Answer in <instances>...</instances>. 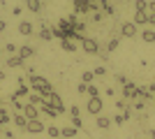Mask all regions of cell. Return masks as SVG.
Masks as SVG:
<instances>
[{
	"label": "cell",
	"mask_w": 155,
	"mask_h": 139,
	"mask_svg": "<svg viewBox=\"0 0 155 139\" xmlns=\"http://www.w3.org/2000/svg\"><path fill=\"white\" fill-rule=\"evenodd\" d=\"M60 46H63V51H67V53H74L77 51V44H74V40H60Z\"/></svg>",
	"instance_id": "e0dca14e"
},
{
	"label": "cell",
	"mask_w": 155,
	"mask_h": 139,
	"mask_svg": "<svg viewBox=\"0 0 155 139\" xmlns=\"http://www.w3.org/2000/svg\"><path fill=\"white\" fill-rule=\"evenodd\" d=\"M9 121H12V114L0 107V125H5V123H9Z\"/></svg>",
	"instance_id": "603a6c76"
},
{
	"label": "cell",
	"mask_w": 155,
	"mask_h": 139,
	"mask_svg": "<svg viewBox=\"0 0 155 139\" xmlns=\"http://www.w3.org/2000/svg\"><path fill=\"white\" fill-rule=\"evenodd\" d=\"M95 123H97V127H100V130L111 127V118H109V116H102V114H100V116H95Z\"/></svg>",
	"instance_id": "9a60e30c"
},
{
	"label": "cell",
	"mask_w": 155,
	"mask_h": 139,
	"mask_svg": "<svg viewBox=\"0 0 155 139\" xmlns=\"http://www.w3.org/2000/svg\"><path fill=\"white\" fill-rule=\"evenodd\" d=\"M93 79H95V74H93L91 70H86V72L81 74V84H86V86H91V84H93Z\"/></svg>",
	"instance_id": "44dd1931"
},
{
	"label": "cell",
	"mask_w": 155,
	"mask_h": 139,
	"mask_svg": "<svg viewBox=\"0 0 155 139\" xmlns=\"http://www.w3.org/2000/svg\"><path fill=\"white\" fill-rule=\"evenodd\" d=\"M116 107L120 109V111H123V109H127V100H118V102H116Z\"/></svg>",
	"instance_id": "836d02e7"
},
{
	"label": "cell",
	"mask_w": 155,
	"mask_h": 139,
	"mask_svg": "<svg viewBox=\"0 0 155 139\" xmlns=\"http://www.w3.org/2000/svg\"><path fill=\"white\" fill-rule=\"evenodd\" d=\"M39 109H42L46 116H51V118H58V109H56V107L46 104V102H42V104H39Z\"/></svg>",
	"instance_id": "2e32d148"
},
{
	"label": "cell",
	"mask_w": 155,
	"mask_h": 139,
	"mask_svg": "<svg viewBox=\"0 0 155 139\" xmlns=\"http://www.w3.org/2000/svg\"><path fill=\"white\" fill-rule=\"evenodd\" d=\"M134 9H137V12H148V2H146V0H137Z\"/></svg>",
	"instance_id": "4316f807"
},
{
	"label": "cell",
	"mask_w": 155,
	"mask_h": 139,
	"mask_svg": "<svg viewBox=\"0 0 155 139\" xmlns=\"http://www.w3.org/2000/svg\"><path fill=\"white\" fill-rule=\"evenodd\" d=\"M2 132H5V130H2V125H0V134H2Z\"/></svg>",
	"instance_id": "bcb514c9"
},
{
	"label": "cell",
	"mask_w": 155,
	"mask_h": 139,
	"mask_svg": "<svg viewBox=\"0 0 155 139\" xmlns=\"http://www.w3.org/2000/svg\"><path fill=\"white\" fill-rule=\"evenodd\" d=\"M60 139H63V137H60Z\"/></svg>",
	"instance_id": "681fc988"
},
{
	"label": "cell",
	"mask_w": 155,
	"mask_h": 139,
	"mask_svg": "<svg viewBox=\"0 0 155 139\" xmlns=\"http://www.w3.org/2000/svg\"><path fill=\"white\" fill-rule=\"evenodd\" d=\"M86 111L91 114V116H100V114H102V98H88Z\"/></svg>",
	"instance_id": "6da1fadb"
},
{
	"label": "cell",
	"mask_w": 155,
	"mask_h": 139,
	"mask_svg": "<svg viewBox=\"0 0 155 139\" xmlns=\"http://www.w3.org/2000/svg\"><path fill=\"white\" fill-rule=\"evenodd\" d=\"M104 93H107L109 98H114V95H116V91H114V88H111V86H109V88H104Z\"/></svg>",
	"instance_id": "f35d334b"
},
{
	"label": "cell",
	"mask_w": 155,
	"mask_h": 139,
	"mask_svg": "<svg viewBox=\"0 0 155 139\" xmlns=\"http://www.w3.org/2000/svg\"><path fill=\"white\" fill-rule=\"evenodd\" d=\"M19 56L23 60H28V58H32V56H35V49H32L30 44H21L19 46Z\"/></svg>",
	"instance_id": "4fadbf2b"
},
{
	"label": "cell",
	"mask_w": 155,
	"mask_h": 139,
	"mask_svg": "<svg viewBox=\"0 0 155 139\" xmlns=\"http://www.w3.org/2000/svg\"><path fill=\"white\" fill-rule=\"evenodd\" d=\"M12 123L19 130H26V125H28V118L23 116V111H16V114H12Z\"/></svg>",
	"instance_id": "52a82bcc"
},
{
	"label": "cell",
	"mask_w": 155,
	"mask_h": 139,
	"mask_svg": "<svg viewBox=\"0 0 155 139\" xmlns=\"http://www.w3.org/2000/svg\"><path fill=\"white\" fill-rule=\"evenodd\" d=\"M118 44H120V40H118V37H111V40L107 42V51H116Z\"/></svg>",
	"instance_id": "d4e9b609"
},
{
	"label": "cell",
	"mask_w": 155,
	"mask_h": 139,
	"mask_svg": "<svg viewBox=\"0 0 155 139\" xmlns=\"http://www.w3.org/2000/svg\"><path fill=\"white\" fill-rule=\"evenodd\" d=\"M39 40H44V42H51V40H53L49 23H42V28H39Z\"/></svg>",
	"instance_id": "5bb4252c"
},
{
	"label": "cell",
	"mask_w": 155,
	"mask_h": 139,
	"mask_svg": "<svg viewBox=\"0 0 155 139\" xmlns=\"http://www.w3.org/2000/svg\"><path fill=\"white\" fill-rule=\"evenodd\" d=\"M26 7L30 9L32 14H37L39 9H42V0H26Z\"/></svg>",
	"instance_id": "ac0fdd59"
},
{
	"label": "cell",
	"mask_w": 155,
	"mask_h": 139,
	"mask_svg": "<svg viewBox=\"0 0 155 139\" xmlns=\"http://www.w3.org/2000/svg\"><path fill=\"white\" fill-rule=\"evenodd\" d=\"M72 118V127H77V130H81L84 127V121H81V116H70Z\"/></svg>",
	"instance_id": "f1b7e54d"
},
{
	"label": "cell",
	"mask_w": 155,
	"mask_h": 139,
	"mask_svg": "<svg viewBox=\"0 0 155 139\" xmlns=\"http://www.w3.org/2000/svg\"><path fill=\"white\" fill-rule=\"evenodd\" d=\"M79 114H81V111H79V107H70V116H79Z\"/></svg>",
	"instance_id": "8d00e7d4"
},
{
	"label": "cell",
	"mask_w": 155,
	"mask_h": 139,
	"mask_svg": "<svg viewBox=\"0 0 155 139\" xmlns=\"http://www.w3.org/2000/svg\"><path fill=\"white\" fill-rule=\"evenodd\" d=\"M148 134H150V139H155V130H150V132H148Z\"/></svg>",
	"instance_id": "ee69618b"
},
{
	"label": "cell",
	"mask_w": 155,
	"mask_h": 139,
	"mask_svg": "<svg viewBox=\"0 0 155 139\" xmlns=\"http://www.w3.org/2000/svg\"><path fill=\"white\" fill-rule=\"evenodd\" d=\"M102 19H104V14H102V12H93V21H95V23H100Z\"/></svg>",
	"instance_id": "d6a6232c"
},
{
	"label": "cell",
	"mask_w": 155,
	"mask_h": 139,
	"mask_svg": "<svg viewBox=\"0 0 155 139\" xmlns=\"http://www.w3.org/2000/svg\"><path fill=\"white\" fill-rule=\"evenodd\" d=\"M86 95H88V98H100V88H97L95 84H91V86H88V93H86Z\"/></svg>",
	"instance_id": "83f0119b"
},
{
	"label": "cell",
	"mask_w": 155,
	"mask_h": 139,
	"mask_svg": "<svg viewBox=\"0 0 155 139\" xmlns=\"http://www.w3.org/2000/svg\"><path fill=\"white\" fill-rule=\"evenodd\" d=\"M88 2H91V5H95V2H100V0H88Z\"/></svg>",
	"instance_id": "f6af8a7d"
},
{
	"label": "cell",
	"mask_w": 155,
	"mask_h": 139,
	"mask_svg": "<svg viewBox=\"0 0 155 139\" xmlns=\"http://www.w3.org/2000/svg\"><path fill=\"white\" fill-rule=\"evenodd\" d=\"M134 109H137V111H143V102H141V100H134Z\"/></svg>",
	"instance_id": "d590c367"
},
{
	"label": "cell",
	"mask_w": 155,
	"mask_h": 139,
	"mask_svg": "<svg viewBox=\"0 0 155 139\" xmlns=\"http://www.w3.org/2000/svg\"><path fill=\"white\" fill-rule=\"evenodd\" d=\"M0 107H2V100H0Z\"/></svg>",
	"instance_id": "7dc6e473"
},
{
	"label": "cell",
	"mask_w": 155,
	"mask_h": 139,
	"mask_svg": "<svg viewBox=\"0 0 155 139\" xmlns=\"http://www.w3.org/2000/svg\"><path fill=\"white\" fill-rule=\"evenodd\" d=\"M32 33H35L32 21H19V35H23V37H30Z\"/></svg>",
	"instance_id": "5b68a950"
},
{
	"label": "cell",
	"mask_w": 155,
	"mask_h": 139,
	"mask_svg": "<svg viewBox=\"0 0 155 139\" xmlns=\"http://www.w3.org/2000/svg\"><path fill=\"white\" fill-rule=\"evenodd\" d=\"M137 28L139 26H148V12H134V19H132Z\"/></svg>",
	"instance_id": "9c48e42d"
},
{
	"label": "cell",
	"mask_w": 155,
	"mask_h": 139,
	"mask_svg": "<svg viewBox=\"0 0 155 139\" xmlns=\"http://www.w3.org/2000/svg\"><path fill=\"white\" fill-rule=\"evenodd\" d=\"M93 74H95V77H104V74H107V67H95Z\"/></svg>",
	"instance_id": "4dcf8cb0"
},
{
	"label": "cell",
	"mask_w": 155,
	"mask_h": 139,
	"mask_svg": "<svg viewBox=\"0 0 155 139\" xmlns=\"http://www.w3.org/2000/svg\"><path fill=\"white\" fill-rule=\"evenodd\" d=\"M23 116H26L28 121H32V118H39V107H35V104H23Z\"/></svg>",
	"instance_id": "8992f818"
},
{
	"label": "cell",
	"mask_w": 155,
	"mask_h": 139,
	"mask_svg": "<svg viewBox=\"0 0 155 139\" xmlns=\"http://www.w3.org/2000/svg\"><path fill=\"white\" fill-rule=\"evenodd\" d=\"M77 134H79V130H77V127H72V125L60 127V137H63V139H74Z\"/></svg>",
	"instance_id": "7c38bea8"
},
{
	"label": "cell",
	"mask_w": 155,
	"mask_h": 139,
	"mask_svg": "<svg viewBox=\"0 0 155 139\" xmlns=\"http://www.w3.org/2000/svg\"><path fill=\"white\" fill-rule=\"evenodd\" d=\"M77 93H79V95H86V93H88V86H86V84H79V86H77Z\"/></svg>",
	"instance_id": "1f68e13d"
},
{
	"label": "cell",
	"mask_w": 155,
	"mask_h": 139,
	"mask_svg": "<svg viewBox=\"0 0 155 139\" xmlns=\"http://www.w3.org/2000/svg\"><path fill=\"white\" fill-rule=\"evenodd\" d=\"M7 79V74H5V70H0V81H5Z\"/></svg>",
	"instance_id": "7bdbcfd3"
},
{
	"label": "cell",
	"mask_w": 155,
	"mask_h": 139,
	"mask_svg": "<svg viewBox=\"0 0 155 139\" xmlns=\"http://www.w3.org/2000/svg\"><path fill=\"white\" fill-rule=\"evenodd\" d=\"M23 63H26V60L21 58L19 53H14V56H9V58L5 60V65H7V67H23Z\"/></svg>",
	"instance_id": "8fae6325"
},
{
	"label": "cell",
	"mask_w": 155,
	"mask_h": 139,
	"mask_svg": "<svg viewBox=\"0 0 155 139\" xmlns=\"http://www.w3.org/2000/svg\"><path fill=\"white\" fill-rule=\"evenodd\" d=\"M148 12H153V14H155V0H153V2H148Z\"/></svg>",
	"instance_id": "60d3db41"
},
{
	"label": "cell",
	"mask_w": 155,
	"mask_h": 139,
	"mask_svg": "<svg viewBox=\"0 0 155 139\" xmlns=\"http://www.w3.org/2000/svg\"><path fill=\"white\" fill-rule=\"evenodd\" d=\"M123 98L130 100V102H134L137 100V84H130V81L125 84L123 86Z\"/></svg>",
	"instance_id": "277c9868"
},
{
	"label": "cell",
	"mask_w": 155,
	"mask_h": 139,
	"mask_svg": "<svg viewBox=\"0 0 155 139\" xmlns=\"http://www.w3.org/2000/svg\"><path fill=\"white\" fill-rule=\"evenodd\" d=\"M153 102H155V95H153Z\"/></svg>",
	"instance_id": "c3c4849f"
},
{
	"label": "cell",
	"mask_w": 155,
	"mask_h": 139,
	"mask_svg": "<svg viewBox=\"0 0 155 139\" xmlns=\"http://www.w3.org/2000/svg\"><path fill=\"white\" fill-rule=\"evenodd\" d=\"M5 28H7V23H5V21H2V19H0V33H2Z\"/></svg>",
	"instance_id": "b9f144b4"
},
{
	"label": "cell",
	"mask_w": 155,
	"mask_h": 139,
	"mask_svg": "<svg viewBox=\"0 0 155 139\" xmlns=\"http://www.w3.org/2000/svg\"><path fill=\"white\" fill-rule=\"evenodd\" d=\"M120 35H123V37H134L137 35V26L132 23V21H125L123 26H120Z\"/></svg>",
	"instance_id": "ba28073f"
},
{
	"label": "cell",
	"mask_w": 155,
	"mask_h": 139,
	"mask_svg": "<svg viewBox=\"0 0 155 139\" xmlns=\"http://www.w3.org/2000/svg\"><path fill=\"white\" fill-rule=\"evenodd\" d=\"M116 81H118V84H120V86H125V84H127V79H125L123 74H116Z\"/></svg>",
	"instance_id": "e575fe53"
},
{
	"label": "cell",
	"mask_w": 155,
	"mask_h": 139,
	"mask_svg": "<svg viewBox=\"0 0 155 139\" xmlns=\"http://www.w3.org/2000/svg\"><path fill=\"white\" fill-rule=\"evenodd\" d=\"M141 40L148 42V44H153V42H155V30H153V28H146V30L141 33Z\"/></svg>",
	"instance_id": "d6986e66"
},
{
	"label": "cell",
	"mask_w": 155,
	"mask_h": 139,
	"mask_svg": "<svg viewBox=\"0 0 155 139\" xmlns=\"http://www.w3.org/2000/svg\"><path fill=\"white\" fill-rule=\"evenodd\" d=\"M28 98H30V104H35V107H39V104H42V102H44V100H42V95H39V93H30Z\"/></svg>",
	"instance_id": "cb8c5ba5"
},
{
	"label": "cell",
	"mask_w": 155,
	"mask_h": 139,
	"mask_svg": "<svg viewBox=\"0 0 155 139\" xmlns=\"http://www.w3.org/2000/svg\"><path fill=\"white\" fill-rule=\"evenodd\" d=\"M81 46H84V51L86 53H100V44H97L95 40H91V37H84V42H81Z\"/></svg>",
	"instance_id": "3957f363"
},
{
	"label": "cell",
	"mask_w": 155,
	"mask_h": 139,
	"mask_svg": "<svg viewBox=\"0 0 155 139\" xmlns=\"http://www.w3.org/2000/svg\"><path fill=\"white\" fill-rule=\"evenodd\" d=\"M91 12V2L88 0H74V14H84Z\"/></svg>",
	"instance_id": "30bf717a"
},
{
	"label": "cell",
	"mask_w": 155,
	"mask_h": 139,
	"mask_svg": "<svg viewBox=\"0 0 155 139\" xmlns=\"http://www.w3.org/2000/svg\"><path fill=\"white\" fill-rule=\"evenodd\" d=\"M26 132H30V134H42V132H46V127H44V123H42L39 118H32V121H28Z\"/></svg>",
	"instance_id": "7a4b0ae2"
},
{
	"label": "cell",
	"mask_w": 155,
	"mask_h": 139,
	"mask_svg": "<svg viewBox=\"0 0 155 139\" xmlns=\"http://www.w3.org/2000/svg\"><path fill=\"white\" fill-rule=\"evenodd\" d=\"M146 88H148V93H150V95H155V81H153V84H148Z\"/></svg>",
	"instance_id": "ab89813d"
},
{
	"label": "cell",
	"mask_w": 155,
	"mask_h": 139,
	"mask_svg": "<svg viewBox=\"0 0 155 139\" xmlns=\"http://www.w3.org/2000/svg\"><path fill=\"white\" fill-rule=\"evenodd\" d=\"M26 95H30V86H26V84L19 86V88H16V93H14V98H26Z\"/></svg>",
	"instance_id": "7402d4cb"
},
{
	"label": "cell",
	"mask_w": 155,
	"mask_h": 139,
	"mask_svg": "<svg viewBox=\"0 0 155 139\" xmlns=\"http://www.w3.org/2000/svg\"><path fill=\"white\" fill-rule=\"evenodd\" d=\"M148 26H155V14L148 12Z\"/></svg>",
	"instance_id": "74e56055"
},
{
	"label": "cell",
	"mask_w": 155,
	"mask_h": 139,
	"mask_svg": "<svg viewBox=\"0 0 155 139\" xmlns=\"http://www.w3.org/2000/svg\"><path fill=\"white\" fill-rule=\"evenodd\" d=\"M100 7H102V14H114V7L109 5V0H100Z\"/></svg>",
	"instance_id": "484cf974"
},
{
	"label": "cell",
	"mask_w": 155,
	"mask_h": 139,
	"mask_svg": "<svg viewBox=\"0 0 155 139\" xmlns=\"http://www.w3.org/2000/svg\"><path fill=\"white\" fill-rule=\"evenodd\" d=\"M46 134H49L51 139H60V127L58 125H49L46 127Z\"/></svg>",
	"instance_id": "ffe728a7"
},
{
	"label": "cell",
	"mask_w": 155,
	"mask_h": 139,
	"mask_svg": "<svg viewBox=\"0 0 155 139\" xmlns=\"http://www.w3.org/2000/svg\"><path fill=\"white\" fill-rule=\"evenodd\" d=\"M5 51L9 53V56H14V53H16V44H12V42H9V44H5Z\"/></svg>",
	"instance_id": "f546056e"
}]
</instances>
